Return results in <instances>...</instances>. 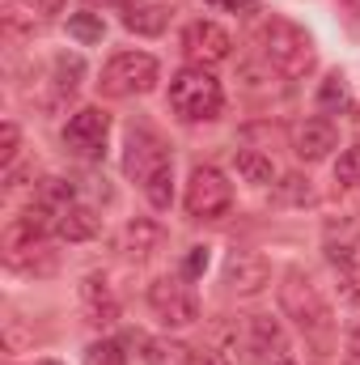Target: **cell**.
I'll use <instances>...</instances> for the list:
<instances>
[{"label": "cell", "mask_w": 360, "mask_h": 365, "mask_svg": "<svg viewBox=\"0 0 360 365\" xmlns=\"http://www.w3.org/2000/svg\"><path fill=\"white\" fill-rule=\"evenodd\" d=\"M157 242H162V225H157V221H144V217H140V221H132V225L123 230V251L136 255V259L153 255Z\"/></svg>", "instance_id": "cell-16"}, {"label": "cell", "mask_w": 360, "mask_h": 365, "mask_svg": "<svg viewBox=\"0 0 360 365\" xmlns=\"http://www.w3.org/2000/svg\"><path fill=\"white\" fill-rule=\"evenodd\" d=\"M90 4H110V0H90Z\"/></svg>", "instance_id": "cell-35"}, {"label": "cell", "mask_w": 360, "mask_h": 365, "mask_svg": "<svg viewBox=\"0 0 360 365\" xmlns=\"http://www.w3.org/2000/svg\"><path fill=\"white\" fill-rule=\"evenodd\" d=\"M280 310H284L301 331H309V336H318V331L331 327V306L322 302L318 284L301 272V268H288V272L280 276Z\"/></svg>", "instance_id": "cell-2"}, {"label": "cell", "mask_w": 360, "mask_h": 365, "mask_svg": "<svg viewBox=\"0 0 360 365\" xmlns=\"http://www.w3.org/2000/svg\"><path fill=\"white\" fill-rule=\"evenodd\" d=\"M348 4H352V9H356V13H360V0H348Z\"/></svg>", "instance_id": "cell-33"}, {"label": "cell", "mask_w": 360, "mask_h": 365, "mask_svg": "<svg viewBox=\"0 0 360 365\" xmlns=\"http://www.w3.org/2000/svg\"><path fill=\"white\" fill-rule=\"evenodd\" d=\"M182 51H186V60H195V64L203 68V64L229 60L233 38H229V30L216 26V21H191V26L182 30Z\"/></svg>", "instance_id": "cell-6"}, {"label": "cell", "mask_w": 360, "mask_h": 365, "mask_svg": "<svg viewBox=\"0 0 360 365\" xmlns=\"http://www.w3.org/2000/svg\"><path fill=\"white\" fill-rule=\"evenodd\" d=\"M339 145V132L331 119H305L297 132H292V153L301 162H322L331 149Z\"/></svg>", "instance_id": "cell-11"}, {"label": "cell", "mask_w": 360, "mask_h": 365, "mask_svg": "<svg viewBox=\"0 0 360 365\" xmlns=\"http://www.w3.org/2000/svg\"><path fill=\"white\" fill-rule=\"evenodd\" d=\"M34 365H60V361H34Z\"/></svg>", "instance_id": "cell-34"}, {"label": "cell", "mask_w": 360, "mask_h": 365, "mask_svg": "<svg viewBox=\"0 0 360 365\" xmlns=\"http://www.w3.org/2000/svg\"><path fill=\"white\" fill-rule=\"evenodd\" d=\"M246 349H250V365H263L268 357L284 353V331L275 319H263V314H250L246 319Z\"/></svg>", "instance_id": "cell-13"}, {"label": "cell", "mask_w": 360, "mask_h": 365, "mask_svg": "<svg viewBox=\"0 0 360 365\" xmlns=\"http://www.w3.org/2000/svg\"><path fill=\"white\" fill-rule=\"evenodd\" d=\"M186 212L195 221H216L221 212H229L233 204V187L225 182V175L216 166H195L191 179H186V195H182Z\"/></svg>", "instance_id": "cell-5"}, {"label": "cell", "mask_w": 360, "mask_h": 365, "mask_svg": "<svg viewBox=\"0 0 360 365\" xmlns=\"http://www.w3.org/2000/svg\"><path fill=\"white\" fill-rule=\"evenodd\" d=\"M170 106L182 119H216L221 106H225L221 81L212 73H203V68H182L170 81Z\"/></svg>", "instance_id": "cell-3"}, {"label": "cell", "mask_w": 360, "mask_h": 365, "mask_svg": "<svg viewBox=\"0 0 360 365\" xmlns=\"http://www.w3.org/2000/svg\"><path fill=\"white\" fill-rule=\"evenodd\" d=\"M144 195H149V204H153V208H170V200H174V162H170V166H162L153 179L144 182Z\"/></svg>", "instance_id": "cell-19"}, {"label": "cell", "mask_w": 360, "mask_h": 365, "mask_svg": "<svg viewBox=\"0 0 360 365\" xmlns=\"http://www.w3.org/2000/svg\"><path fill=\"white\" fill-rule=\"evenodd\" d=\"M149 306L157 310V319H162L166 327H191V323L199 319V306H195L191 289L179 284V280H153Z\"/></svg>", "instance_id": "cell-8"}, {"label": "cell", "mask_w": 360, "mask_h": 365, "mask_svg": "<svg viewBox=\"0 0 360 365\" xmlns=\"http://www.w3.org/2000/svg\"><path fill=\"white\" fill-rule=\"evenodd\" d=\"M344 365H360V327H352L344 340Z\"/></svg>", "instance_id": "cell-28"}, {"label": "cell", "mask_w": 360, "mask_h": 365, "mask_svg": "<svg viewBox=\"0 0 360 365\" xmlns=\"http://www.w3.org/2000/svg\"><path fill=\"white\" fill-rule=\"evenodd\" d=\"M157 77H162V68H157L153 56H144V51H123V56H115V60L102 68L97 90L106 93V98H136V93L153 90Z\"/></svg>", "instance_id": "cell-4"}, {"label": "cell", "mask_w": 360, "mask_h": 365, "mask_svg": "<svg viewBox=\"0 0 360 365\" xmlns=\"http://www.w3.org/2000/svg\"><path fill=\"white\" fill-rule=\"evenodd\" d=\"M68 34H73L77 43L93 47V43H102V38H106V26H102V17H97V13H77V17H68Z\"/></svg>", "instance_id": "cell-20"}, {"label": "cell", "mask_w": 360, "mask_h": 365, "mask_svg": "<svg viewBox=\"0 0 360 365\" xmlns=\"http://www.w3.org/2000/svg\"><path fill=\"white\" fill-rule=\"evenodd\" d=\"M212 9H229V13H255V0H208Z\"/></svg>", "instance_id": "cell-30"}, {"label": "cell", "mask_w": 360, "mask_h": 365, "mask_svg": "<svg viewBox=\"0 0 360 365\" xmlns=\"http://www.w3.org/2000/svg\"><path fill=\"white\" fill-rule=\"evenodd\" d=\"M314 191H309V179H301V175H288V179L280 182V200H288V204H305Z\"/></svg>", "instance_id": "cell-27"}, {"label": "cell", "mask_w": 360, "mask_h": 365, "mask_svg": "<svg viewBox=\"0 0 360 365\" xmlns=\"http://www.w3.org/2000/svg\"><path fill=\"white\" fill-rule=\"evenodd\" d=\"M174 17V4L170 0H127L123 4V26L132 34H144V38H157Z\"/></svg>", "instance_id": "cell-12"}, {"label": "cell", "mask_w": 360, "mask_h": 365, "mask_svg": "<svg viewBox=\"0 0 360 365\" xmlns=\"http://www.w3.org/2000/svg\"><path fill=\"white\" fill-rule=\"evenodd\" d=\"M186 361H191V353L174 340H153L149 353H144V365H186Z\"/></svg>", "instance_id": "cell-21"}, {"label": "cell", "mask_w": 360, "mask_h": 365, "mask_svg": "<svg viewBox=\"0 0 360 365\" xmlns=\"http://www.w3.org/2000/svg\"><path fill=\"white\" fill-rule=\"evenodd\" d=\"M268 280H271V264L263 255H255V251H233V255L225 259V284H229L233 293H242V297L259 293Z\"/></svg>", "instance_id": "cell-10"}, {"label": "cell", "mask_w": 360, "mask_h": 365, "mask_svg": "<svg viewBox=\"0 0 360 365\" xmlns=\"http://www.w3.org/2000/svg\"><path fill=\"white\" fill-rule=\"evenodd\" d=\"M38 208H47V212H64L68 204H73V182H64V179H47L43 187H38V200H34Z\"/></svg>", "instance_id": "cell-18"}, {"label": "cell", "mask_w": 360, "mask_h": 365, "mask_svg": "<svg viewBox=\"0 0 360 365\" xmlns=\"http://www.w3.org/2000/svg\"><path fill=\"white\" fill-rule=\"evenodd\" d=\"M335 182L339 187H360V145L344 149L339 162H335Z\"/></svg>", "instance_id": "cell-23"}, {"label": "cell", "mask_w": 360, "mask_h": 365, "mask_svg": "<svg viewBox=\"0 0 360 365\" xmlns=\"http://www.w3.org/2000/svg\"><path fill=\"white\" fill-rule=\"evenodd\" d=\"M17 145H21L17 123H4V128H0V166H4V170H13V162H17Z\"/></svg>", "instance_id": "cell-26"}, {"label": "cell", "mask_w": 360, "mask_h": 365, "mask_svg": "<svg viewBox=\"0 0 360 365\" xmlns=\"http://www.w3.org/2000/svg\"><path fill=\"white\" fill-rule=\"evenodd\" d=\"M34 4H38V13H43V17H55V13L64 9V0H34Z\"/></svg>", "instance_id": "cell-32"}, {"label": "cell", "mask_w": 360, "mask_h": 365, "mask_svg": "<svg viewBox=\"0 0 360 365\" xmlns=\"http://www.w3.org/2000/svg\"><path fill=\"white\" fill-rule=\"evenodd\" d=\"M123 344L119 340H97L90 344V353H85V365H123Z\"/></svg>", "instance_id": "cell-25"}, {"label": "cell", "mask_w": 360, "mask_h": 365, "mask_svg": "<svg viewBox=\"0 0 360 365\" xmlns=\"http://www.w3.org/2000/svg\"><path fill=\"white\" fill-rule=\"evenodd\" d=\"M81 302H85V310H90V323L97 327H106V323H115V297H110V289H106V280L102 276H85L81 280Z\"/></svg>", "instance_id": "cell-14"}, {"label": "cell", "mask_w": 360, "mask_h": 365, "mask_svg": "<svg viewBox=\"0 0 360 365\" xmlns=\"http://www.w3.org/2000/svg\"><path fill=\"white\" fill-rule=\"evenodd\" d=\"M186 365H229V361H225L216 349H203V353H191V361Z\"/></svg>", "instance_id": "cell-31"}, {"label": "cell", "mask_w": 360, "mask_h": 365, "mask_svg": "<svg viewBox=\"0 0 360 365\" xmlns=\"http://www.w3.org/2000/svg\"><path fill=\"white\" fill-rule=\"evenodd\" d=\"M208 268V251L203 247H191V255H186V276H199Z\"/></svg>", "instance_id": "cell-29"}, {"label": "cell", "mask_w": 360, "mask_h": 365, "mask_svg": "<svg viewBox=\"0 0 360 365\" xmlns=\"http://www.w3.org/2000/svg\"><path fill=\"white\" fill-rule=\"evenodd\" d=\"M162 166H170V153H166V145H162V136H153L149 128H132V136H127V158H123V170L132 175V179L149 182Z\"/></svg>", "instance_id": "cell-9"}, {"label": "cell", "mask_w": 360, "mask_h": 365, "mask_svg": "<svg viewBox=\"0 0 360 365\" xmlns=\"http://www.w3.org/2000/svg\"><path fill=\"white\" fill-rule=\"evenodd\" d=\"M233 162H238V175H242L246 182H259V187H263V182L275 179V170H271V158L255 153V149H242Z\"/></svg>", "instance_id": "cell-17"}, {"label": "cell", "mask_w": 360, "mask_h": 365, "mask_svg": "<svg viewBox=\"0 0 360 365\" xmlns=\"http://www.w3.org/2000/svg\"><path fill=\"white\" fill-rule=\"evenodd\" d=\"M55 230H60V238H68V242H90L93 234H97V212L85 208V204H68V208L60 212Z\"/></svg>", "instance_id": "cell-15"}, {"label": "cell", "mask_w": 360, "mask_h": 365, "mask_svg": "<svg viewBox=\"0 0 360 365\" xmlns=\"http://www.w3.org/2000/svg\"><path fill=\"white\" fill-rule=\"evenodd\" d=\"M81 77H85V64H81V56H55V86L64 93H73L81 86Z\"/></svg>", "instance_id": "cell-22"}, {"label": "cell", "mask_w": 360, "mask_h": 365, "mask_svg": "<svg viewBox=\"0 0 360 365\" xmlns=\"http://www.w3.org/2000/svg\"><path fill=\"white\" fill-rule=\"evenodd\" d=\"M318 106H322V110H344V106H348V86H344L339 73L322 81V90H318Z\"/></svg>", "instance_id": "cell-24"}, {"label": "cell", "mask_w": 360, "mask_h": 365, "mask_svg": "<svg viewBox=\"0 0 360 365\" xmlns=\"http://www.w3.org/2000/svg\"><path fill=\"white\" fill-rule=\"evenodd\" d=\"M259 43H263V56H268L284 77L297 81V77L314 73V38L301 26H292L284 17H271V21H263V30H259Z\"/></svg>", "instance_id": "cell-1"}, {"label": "cell", "mask_w": 360, "mask_h": 365, "mask_svg": "<svg viewBox=\"0 0 360 365\" xmlns=\"http://www.w3.org/2000/svg\"><path fill=\"white\" fill-rule=\"evenodd\" d=\"M106 132H110V115H106L102 106H85V110H77V115L68 119L64 145H68V153H77V158H97L102 145H106Z\"/></svg>", "instance_id": "cell-7"}]
</instances>
